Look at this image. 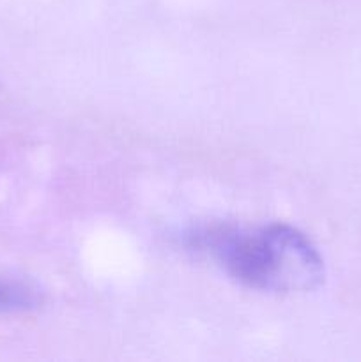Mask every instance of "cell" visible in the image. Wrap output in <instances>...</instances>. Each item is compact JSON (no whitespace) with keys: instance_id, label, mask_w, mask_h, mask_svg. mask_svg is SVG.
I'll list each match as a JSON object with an SVG mask.
<instances>
[{"instance_id":"6da1fadb","label":"cell","mask_w":361,"mask_h":362,"mask_svg":"<svg viewBox=\"0 0 361 362\" xmlns=\"http://www.w3.org/2000/svg\"><path fill=\"white\" fill-rule=\"evenodd\" d=\"M188 246L209 255L236 281L262 292H314L324 283L317 247L289 225L202 226L188 233Z\"/></svg>"},{"instance_id":"7a4b0ae2","label":"cell","mask_w":361,"mask_h":362,"mask_svg":"<svg viewBox=\"0 0 361 362\" xmlns=\"http://www.w3.org/2000/svg\"><path fill=\"white\" fill-rule=\"evenodd\" d=\"M38 303V297L32 290L20 285L0 283V311L27 310Z\"/></svg>"}]
</instances>
